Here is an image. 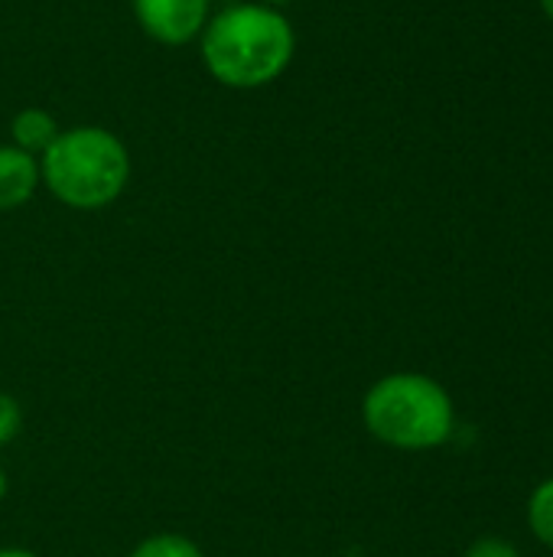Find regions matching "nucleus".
Masks as SVG:
<instances>
[{"label":"nucleus","instance_id":"nucleus-6","mask_svg":"<svg viewBox=\"0 0 553 557\" xmlns=\"http://www.w3.org/2000/svg\"><path fill=\"white\" fill-rule=\"evenodd\" d=\"M59 137V121L46 108H23L10 121V144L23 153L42 157L46 147Z\"/></svg>","mask_w":553,"mask_h":557},{"label":"nucleus","instance_id":"nucleus-1","mask_svg":"<svg viewBox=\"0 0 553 557\" xmlns=\"http://www.w3.org/2000/svg\"><path fill=\"white\" fill-rule=\"evenodd\" d=\"M199 52L205 72L238 91H254L277 82L293 55H297V33L290 20L267 7V3H231L209 16Z\"/></svg>","mask_w":553,"mask_h":557},{"label":"nucleus","instance_id":"nucleus-9","mask_svg":"<svg viewBox=\"0 0 553 557\" xmlns=\"http://www.w3.org/2000/svg\"><path fill=\"white\" fill-rule=\"evenodd\" d=\"M23 431V408L13 395L0 392V450L13 444Z\"/></svg>","mask_w":553,"mask_h":557},{"label":"nucleus","instance_id":"nucleus-2","mask_svg":"<svg viewBox=\"0 0 553 557\" xmlns=\"http://www.w3.org/2000/svg\"><path fill=\"white\" fill-rule=\"evenodd\" d=\"M39 180L65 209L101 212L124 196L130 183V153L108 127H68L59 131L39 157Z\"/></svg>","mask_w":553,"mask_h":557},{"label":"nucleus","instance_id":"nucleus-8","mask_svg":"<svg viewBox=\"0 0 553 557\" xmlns=\"http://www.w3.org/2000/svg\"><path fill=\"white\" fill-rule=\"evenodd\" d=\"M528 529L535 532L541 545H548L553 552V476L538 483L528 499Z\"/></svg>","mask_w":553,"mask_h":557},{"label":"nucleus","instance_id":"nucleus-7","mask_svg":"<svg viewBox=\"0 0 553 557\" xmlns=\"http://www.w3.org/2000/svg\"><path fill=\"white\" fill-rule=\"evenodd\" d=\"M127 557H205V552L179 532H156L137 542Z\"/></svg>","mask_w":553,"mask_h":557},{"label":"nucleus","instance_id":"nucleus-10","mask_svg":"<svg viewBox=\"0 0 553 557\" xmlns=\"http://www.w3.org/2000/svg\"><path fill=\"white\" fill-rule=\"evenodd\" d=\"M463 557H521V552L512 545V542H505V539H495V535H486V539H476Z\"/></svg>","mask_w":553,"mask_h":557},{"label":"nucleus","instance_id":"nucleus-3","mask_svg":"<svg viewBox=\"0 0 553 557\" xmlns=\"http://www.w3.org/2000/svg\"><path fill=\"white\" fill-rule=\"evenodd\" d=\"M362 424L391 450L424 454L453 437L456 408L437 379L424 372H391L365 392Z\"/></svg>","mask_w":553,"mask_h":557},{"label":"nucleus","instance_id":"nucleus-14","mask_svg":"<svg viewBox=\"0 0 553 557\" xmlns=\"http://www.w3.org/2000/svg\"><path fill=\"white\" fill-rule=\"evenodd\" d=\"M541 10H544V13L553 20V0H541Z\"/></svg>","mask_w":553,"mask_h":557},{"label":"nucleus","instance_id":"nucleus-11","mask_svg":"<svg viewBox=\"0 0 553 557\" xmlns=\"http://www.w3.org/2000/svg\"><path fill=\"white\" fill-rule=\"evenodd\" d=\"M0 557H39L36 552H29V548H20V545H7V548H0Z\"/></svg>","mask_w":553,"mask_h":557},{"label":"nucleus","instance_id":"nucleus-4","mask_svg":"<svg viewBox=\"0 0 553 557\" xmlns=\"http://www.w3.org/2000/svg\"><path fill=\"white\" fill-rule=\"evenodd\" d=\"M140 29L160 46H186L202 36L212 0H130Z\"/></svg>","mask_w":553,"mask_h":557},{"label":"nucleus","instance_id":"nucleus-13","mask_svg":"<svg viewBox=\"0 0 553 557\" xmlns=\"http://www.w3.org/2000/svg\"><path fill=\"white\" fill-rule=\"evenodd\" d=\"M261 3H267V7H274V10H280V7H287V3H293V0H261Z\"/></svg>","mask_w":553,"mask_h":557},{"label":"nucleus","instance_id":"nucleus-12","mask_svg":"<svg viewBox=\"0 0 553 557\" xmlns=\"http://www.w3.org/2000/svg\"><path fill=\"white\" fill-rule=\"evenodd\" d=\"M7 490H10V483H7V473L0 470V503H3V496H7Z\"/></svg>","mask_w":553,"mask_h":557},{"label":"nucleus","instance_id":"nucleus-5","mask_svg":"<svg viewBox=\"0 0 553 557\" xmlns=\"http://www.w3.org/2000/svg\"><path fill=\"white\" fill-rule=\"evenodd\" d=\"M39 186V157L23 153L13 144H0V212L26 206Z\"/></svg>","mask_w":553,"mask_h":557}]
</instances>
